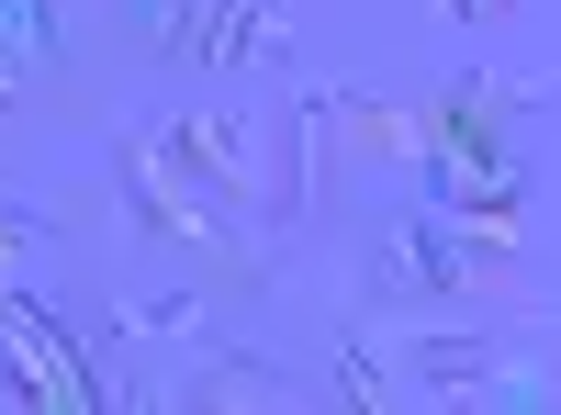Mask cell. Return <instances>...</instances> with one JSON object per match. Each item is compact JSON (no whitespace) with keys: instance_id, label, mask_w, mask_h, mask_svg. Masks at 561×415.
I'll return each instance as SVG.
<instances>
[{"instance_id":"6da1fadb","label":"cell","mask_w":561,"mask_h":415,"mask_svg":"<svg viewBox=\"0 0 561 415\" xmlns=\"http://www.w3.org/2000/svg\"><path fill=\"white\" fill-rule=\"evenodd\" d=\"M382 292H404V303H449V292H472V258H460V237H449L427 203H415V214H393Z\"/></svg>"},{"instance_id":"7a4b0ae2","label":"cell","mask_w":561,"mask_h":415,"mask_svg":"<svg viewBox=\"0 0 561 415\" xmlns=\"http://www.w3.org/2000/svg\"><path fill=\"white\" fill-rule=\"evenodd\" d=\"M393 359H404L415 382H438V393H528V382H505V371H494V348H483V337H460V326H427V337H404Z\"/></svg>"},{"instance_id":"3957f363","label":"cell","mask_w":561,"mask_h":415,"mask_svg":"<svg viewBox=\"0 0 561 415\" xmlns=\"http://www.w3.org/2000/svg\"><path fill=\"white\" fill-rule=\"evenodd\" d=\"M192 337H203V303L192 292H158V303L124 314V348H192Z\"/></svg>"},{"instance_id":"277c9868","label":"cell","mask_w":561,"mask_h":415,"mask_svg":"<svg viewBox=\"0 0 561 415\" xmlns=\"http://www.w3.org/2000/svg\"><path fill=\"white\" fill-rule=\"evenodd\" d=\"M192 404H280V371H259V359H225V371H192Z\"/></svg>"},{"instance_id":"5b68a950","label":"cell","mask_w":561,"mask_h":415,"mask_svg":"<svg viewBox=\"0 0 561 415\" xmlns=\"http://www.w3.org/2000/svg\"><path fill=\"white\" fill-rule=\"evenodd\" d=\"M438 12H449V23H505L517 0H438Z\"/></svg>"}]
</instances>
